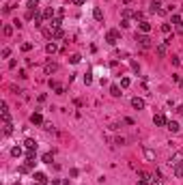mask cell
Masks as SVG:
<instances>
[{
    "mask_svg": "<svg viewBox=\"0 0 183 185\" xmlns=\"http://www.w3.org/2000/svg\"><path fill=\"white\" fill-rule=\"evenodd\" d=\"M136 41L140 47H145V50H149V47H153V39L149 35H145V32H138L136 35Z\"/></svg>",
    "mask_w": 183,
    "mask_h": 185,
    "instance_id": "obj_1",
    "label": "cell"
},
{
    "mask_svg": "<svg viewBox=\"0 0 183 185\" xmlns=\"http://www.w3.org/2000/svg\"><path fill=\"white\" fill-rule=\"evenodd\" d=\"M106 41L110 43V45H116V43L121 41V32L119 30H108L106 32Z\"/></svg>",
    "mask_w": 183,
    "mask_h": 185,
    "instance_id": "obj_2",
    "label": "cell"
},
{
    "mask_svg": "<svg viewBox=\"0 0 183 185\" xmlns=\"http://www.w3.org/2000/svg\"><path fill=\"white\" fill-rule=\"evenodd\" d=\"M155 54H157L159 58H166V54H168V45H166V43H159V45L155 47Z\"/></svg>",
    "mask_w": 183,
    "mask_h": 185,
    "instance_id": "obj_3",
    "label": "cell"
},
{
    "mask_svg": "<svg viewBox=\"0 0 183 185\" xmlns=\"http://www.w3.org/2000/svg\"><path fill=\"white\" fill-rule=\"evenodd\" d=\"M153 125H157V127H164V125H168V121H166L164 114H155V116H153Z\"/></svg>",
    "mask_w": 183,
    "mask_h": 185,
    "instance_id": "obj_4",
    "label": "cell"
},
{
    "mask_svg": "<svg viewBox=\"0 0 183 185\" xmlns=\"http://www.w3.org/2000/svg\"><path fill=\"white\" fill-rule=\"evenodd\" d=\"M32 179H35L37 183H41V185H45L50 179H47V175H43V172H32Z\"/></svg>",
    "mask_w": 183,
    "mask_h": 185,
    "instance_id": "obj_5",
    "label": "cell"
},
{
    "mask_svg": "<svg viewBox=\"0 0 183 185\" xmlns=\"http://www.w3.org/2000/svg\"><path fill=\"white\" fill-rule=\"evenodd\" d=\"M30 123L32 125H43V123H45V121H43V116H41V112H35V114H30Z\"/></svg>",
    "mask_w": 183,
    "mask_h": 185,
    "instance_id": "obj_6",
    "label": "cell"
},
{
    "mask_svg": "<svg viewBox=\"0 0 183 185\" xmlns=\"http://www.w3.org/2000/svg\"><path fill=\"white\" fill-rule=\"evenodd\" d=\"M151 11H153V13H164L162 0H151Z\"/></svg>",
    "mask_w": 183,
    "mask_h": 185,
    "instance_id": "obj_7",
    "label": "cell"
},
{
    "mask_svg": "<svg viewBox=\"0 0 183 185\" xmlns=\"http://www.w3.org/2000/svg\"><path fill=\"white\" fill-rule=\"evenodd\" d=\"M131 106H134L136 110H145V99H140V97H134V99H131Z\"/></svg>",
    "mask_w": 183,
    "mask_h": 185,
    "instance_id": "obj_8",
    "label": "cell"
},
{
    "mask_svg": "<svg viewBox=\"0 0 183 185\" xmlns=\"http://www.w3.org/2000/svg\"><path fill=\"white\" fill-rule=\"evenodd\" d=\"M24 146H26L28 151H37V142H35L32 138H26V140H24Z\"/></svg>",
    "mask_w": 183,
    "mask_h": 185,
    "instance_id": "obj_9",
    "label": "cell"
},
{
    "mask_svg": "<svg viewBox=\"0 0 183 185\" xmlns=\"http://www.w3.org/2000/svg\"><path fill=\"white\" fill-rule=\"evenodd\" d=\"M138 28H140V32H145V35H147V32H149V30H151V24H149V22H147V19H142V22H140V24H138Z\"/></svg>",
    "mask_w": 183,
    "mask_h": 185,
    "instance_id": "obj_10",
    "label": "cell"
},
{
    "mask_svg": "<svg viewBox=\"0 0 183 185\" xmlns=\"http://www.w3.org/2000/svg\"><path fill=\"white\" fill-rule=\"evenodd\" d=\"M13 28H15V26L4 24V26H2V35H4V37H11V35H13Z\"/></svg>",
    "mask_w": 183,
    "mask_h": 185,
    "instance_id": "obj_11",
    "label": "cell"
},
{
    "mask_svg": "<svg viewBox=\"0 0 183 185\" xmlns=\"http://www.w3.org/2000/svg\"><path fill=\"white\" fill-rule=\"evenodd\" d=\"M54 71H58V65L56 63H47L45 65V73L50 75V73H54Z\"/></svg>",
    "mask_w": 183,
    "mask_h": 185,
    "instance_id": "obj_12",
    "label": "cell"
},
{
    "mask_svg": "<svg viewBox=\"0 0 183 185\" xmlns=\"http://www.w3.org/2000/svg\"><path fill=\"white\" fill-rule=\"evenodd\" d=\"M93 17H95L97 22H101L103 19V11L99 9V7H95V9H93Z\"/></svg>",
    "mask_w": 183,
    "mask_h": 185,
    "instance_id": "obj_13",
    "label": "cell"
},
{
    "mask_svg": "<svg viewBox=\"0 0 183 185\" xmlns=\"http://www.w3.org/2000/svg\"><path fill=\"white\" fill-rule=\"evenodd\" d=\"M166 129H168V131H173V134H177V131H179V125H177L175 121H168V125H166Z\"/></svg>",
    "mask_w": 183,
    "mask_h": 185,
    "instance_id": "obj_14",
    "label": "cell"
},
{
    "mask_svg": "<svg viewBox=\"0 0 183 185\" xmlns=\"http://www.w3.org/2000/svg\"><path fill=\"white\" fill-rule=\"evenodd\" d=\"M110 95H112V97H121L123 92H121V88L116 84H112V86H110Z\"/></svg>",
    "mask_w": 183,
    "mask_h": 185,
    "instance_id": "obj_15",
    "label": "cell"
},
{
    "mask_svg": "<svg viewBox=\"0 0 183 185\" xmlns=\"http://www.w3.org/2000/svg\"><path fill=\"white\" fill-rule=\"evenodd\" d=\"M45 52H47V54H56V52H58L56 43H54V41H52V43H47V45H45Z\"/></svg>",
    "mask_w": 183,
    "mask_h": 185,
    "instance_id": "obj_16",
    "label": "cell"
},
{
    "mask_svg": "<svg viewBox=\"0 0 183 185\" xmlns=\"http://www.w3.org/2000/svg\"><path fill=\"white\" fill-rule=\"evenodd\" d=\"M173 172H175V177H183V161H179V164L175 166Z\"/></svg>",
    "mask_w": 183,
    "mask_h": 185,
    "instance_id": "obj_17",
    "label": "cell"
},
{
    "mask_svg": "<svg viewBox=\"0 0 183 185\" xmlns=\"http://www.w3.org/2000/svg\"><path fill=\"white\" fill-rule=\"evenodd\" d=\"M145 157H147L149 161H153V159H155V151H151V149H145Z\"/></svg>",
    "mask_w": 183,
    "mask_h": 185,
    "instance_id": "obj_18",
    "label": "cell"
},
{
    "mask_svg": "<svg viewBox=\"0 0 183 185\" xmlns=\"http://www.w3.org/2000/svg\"><path fill=\"white\" fill-rule=\"evenodd\" d=\"M63 37H65L63 28H56V30H54V39H52V41H56V39H63Z\"/></svg>",
    "mask_w": 183,
    "mask_h": 185,
    "instance_id": "obj_19",
    "label": "cell"
},
{
    "mask_svg": "<svg viewBox=\"0 0 183 185\" xmlns=\"http://www.w3.org/2000/svg\"><path fill=\"white\" fill-rule=\"evenodd\" d=\"M13 134V123H4V136H11Z\"/></svg>",
    "mask_w": 183,
    "mask_h": 185,
    "instance_id": "obj_20",
    "label": "cell"
},
{
    "mask_svg": "<svg viewBox=\"0 0 183 185\" xmlns=\"http://www.w3.org/2000/svg\"><path fill=\"white\" fill-rule=\"evenodd\" d=\"M179 161H181V155H175V157H170V159H168V166H177Z\"/></svg>",
    "mask_w": 183,
    "mask_h": 185,
    "instance_id": "obj_21",
    "label": "cell"
},
{
    "mask_svg": "<svg viewBox=\"0 0 183 185\" xmlns=\"http://www.w3.org/2000/svg\"><path fill=\"white\" fill-rule=\"evenodd\" d=\"M26 4H28V9H30V11H37V7H39V0H28Z\"/></svg>",
    "mask_w": 183,
    "mask_h": 185,
    "instance_id": "obj_22",
    "label": "cell"
},
{
    "mask_svg": "<svg viewBox=\"0 0 183 185\" xmlns=\"http://www.w3.org/2000/svg\"><path fill=\"white\" fill-rule=\"evenodd\" d=\"M43 17H45V19H52L54 17V9H45V11H43Z\"/></svg>",
    "mask_w": 183,
    "mask_h": 185,
    "instance_id": "obj_23",
    "label": "cell"
},
{
    "mask_svg": "<svg viewBox=\"0 0 183 185\" xmlns=\"http://www.w3.org/2000/svg\"><path fill=\"white\" fill-rule=\"evenodd\" d=\"M138 177H140V179H145V181H151V175H149V172H145V170H140V172H138Z\"/></svg>",
    "mask_w": 183,
    "mask_h": 185,
    "instance_id": "obj_24",
    "label": "cell"
},
{
    "mask_svg": "<svg viewBox=\"0 0 183 185\" xmlns=\"http://www.w3.org/2000/svg\"><path fill=\"white\" fill-rule=\"evenodd\" d=\"M11 155L13 157H22V149L20 146H13V149H11Z\"/></svg>",
    "mask_w": 183,
    "mask_h": 185,
    "instance_id": "obj_25",
    "label": "cell"
},
{
    "mask_svg": "<svg viewBox=\"0 0 183 185\" xmlns=\"http://www.w3.org/2000/svg\"><path fill=\"white\" fill-rule=\"evenodd\" d=\"M131 17H134L136 22H142V19H145V15H142L140 11H134V15H131Z\"/></svg>",
    "mask_w": 183,
    "mask_h": 185,
    "instance_id": "obj_26",
    "label": "cell"
},
{
    "mask_svg": "<svg viewBox=\"0 0 183 185\" xmlns=\"http://www.w3.org/2000/svg\"><path fill=\"white\" fill-rule=\"evenodd\" d=\"M60 24H63V19H60V17L52 19V28H54V30H56V28H60Z\"/></svg>",
    "mask_w": 183,
    "mask_h": 185,
    "instance_id": "obj_27",
    "label": "cell"
},
{
    "mask_svg": "<svg viewBox=\"0 0 183 185\" xmlns=\"http://www.w3.org/2000/svg\"><path fill=\"white\" fill-rule=\"evenodd\" d=\"M69 63H71V65H78V63H80V54H73V56H69Z\"/></svg>",
    "mask_w": 183,
    "mask_h": 185,
    "instance_id": "obj_28",
    "label": "cell"
},
{
    "mask_svg": "<svg viewBox=\"0 0 183 185\" xmlns=\"http://www.w3.org/2000/svg\"><path fill=\"white\" fill-rule=\"evenodd\" d=\"M129 84H131V80H129V78H121V86H123V88H127Z\"/></svg>",
    "mask_w": 183,
    "mask_h": 185,
    "instance_id": "obj_29",
    "label": "cell"
},
{
    "mask_svg": "<svg viewBox=\"0 0 183 185\" xmlns=\"http://www.w3.org/2000/svg\"><path fill=\"white\" fill-rule=\"evenodd\" d=\"M32 50V43H22V52H30Z\"/></svg>",
    "mask_w": 183,
    "mask_h": 185,
    "instance_id": "obj_30",
    "label": "cell"
},
{
    "mask_svg": "<svg viewBox=\"0 0 183 185\" xmlns=\"http://www.w3.org/2000/svg\"><path fill=\"white\" fill-rule=\"evenodd\" d=\"M41 159H43V161H45V164H52V153H45V155H43V157H41Z\"/></svg>",
    "mask_w": 183,
    "mask_h": 185,
    "instance_id": "obj_31",
    "label": "cell"
},
{
    "mask_svg": "<svg viewBox=\"0 0 183 185\" xmlns=\"http://www.w3.org/2000/svg\"><path fill=\"white\" fill-rule=\"evenodd\" d=\"M11 56V47H2V58H9Z\"/></svg>",
    "mask_w": 183,
    "mask_h": 185,
    "instance_id": "obj_32",
    "label": "cell"
},
{
    "mask_svg": "<svg viewBox=\"0 0 183 185\" xmlns=\"http://www.w3.org/2000/svg\"><path fill=\"white\" fill-rule=\"evenodd\" d=\"M84 84H86V86H88V84H93V75H91V73H86V75H84Z\"/></svg>",
    "mask_w": 183,
    "mask_h": 185,
    "instance_id": "obj_33",
    "label": "cell"
},
{
    "mask_svg": "<svg viewBox=\"0 0 183 185\" xmlns=\"http://www.w3.org/2000/svg\"><path fill=\"white\" fill-rule=\"evenodd\" d=\"M121 26H123V28H129L131 24H129V19H127V17H123V22H121Z\"/></svg>",
    "mask_w": 183,
    "mask_h": 185,
    "instance_id": "obj_34",
    "label": "cell"
},
{
    "mask_svg": "<svg viewBox=\"0 0 183 185\" xmlns=\"http://www.w3.org/2000/svg\"><path fill=\"white\" fill-rule=\"evenodd\" d=\"M173 65H175V67H179V65H181V58L179 56H173Z\"/></svg>",
    "mask_w": 183,
    "mask_h": 185,
    "instance_id": "obj_35",
    "label": "cell"
},
{
    "mask_svg": "<svg viewBox=\"0 0 183 185\" xmlns=\"http://www.w3.org/2000/svg\"><path fill=\"white\" fill-rule=\"evenodd\" d=\"M43 127H45L47 131H54V125H52V123H43Z\"/></svg>",
    "mask_w": 183,
    "mask_h": 185,
    "instance_id": "obj_36",
    "label": "cell"
},
{
    "mask_svg": "<svg viewBox=\"0 0 183 185\" xmlns=\"http://www.w3.org/2000/svg\"><path fill=\"white\" fill-rule=\"evenodd\" d=\"M129 15H134V13H131L129 9H123V17H127V19H129Z\"/></svg>",
    "mask_w": 183,
    "mask_h": 185,
    "instance_id": "obj_37",
    "label": "cell"
},
{
    "mask_svg": "<svg viewBox=\"0 0 183 185\" xmlns=\"http://www.w3.org/2000/svg\"><path fill=\"white\" fill-rule=\"evenodd\" d=\"M54 90H56V95H65V88H63V86H56Z\"/></svg>",
    "mask_w": 183,
    "mask_h": 185,
    "instance_id": "obj_38",
    "label": "cell"
},
{
    "mask_svg": "<svg viewBox=\"0 0 183 185\" xmlns=\"http://www.w3.org/2000/svg\"><path fill=\"white\" fill-rule=\"evenodd\" d=\"M181 22H183V19L179 17V15H173V24H181Z\"/></svg>",
    "mask_w": 183,
    "mask_h": 185,
    "instance_id": "obj_39",
    "label": "cell"
},
{
    "mask_svg": "<svg viewBox=\"0 0 183 185\" xmlns=\"http://www.w3.org/2000/svg\"><path fill=\"white\" fill-rule=\"evenodd\" d=\"M123 123H125V125H134V118L127 116V118H123Z\"/></svg>",
    "mask_w": 183,
    "mask_h": 185,
    "instance_id": "obj_40",
    "label": "cell"
},
{
    "mask_svg": "<svg viewBox=\"0 0 183 185\" xmlns=\"http://www.w3.org/2000/svg\"><path fill=\"white\" fill-rule=\"evenodd\" d=\"M177 32H179V35H183V22H181V24H177Z\"/></svg>",
    "mask_w": 183,
    "mask_h": 185,
    "instance_id": "obj_41",
    "label": "cell"
},
{
    "mask_svg": "<svg viewBox=\"0 0 183 185\" xmlns=\"http://www.w3.org/2000/svg\"><path fill=\"white\" fill-rule=\"evenodd\" d=\"M136 185H151V181H145V179H140V181H138Z\"/></svg>",
    "mask_w": 183,
    "mask_h": 185,
    "instance_id": "obj_42",
    "label": "cell"
},
{
    "mask_svg": "<svg viewBox=\"0 0 183 185\" xmlns=\"http://www.w3.org/2000/svg\"><path fill=\"white\" fill-rule=\"evenodd\" d=\"M162 30L164 32H170V24H162Z\"/></svg>",
    "mask_w": 183,
    "mask_h": 185,
    "instance_id": "obj_43",
    "label": "cell"
},
{
    "mask_svg": "<svg viewBox=\"0 0 183 185\" xmlns=\"http://www.w3.org/2000/svg\"><path fill=\"white\" fill-rule=\"evenodd\" d=\"M73 4H84V0H73Z\"/></svg>",
    "mask_w": 183,
    "mask_h": 185,
    "instance_id": "obj_44",
    "label": "cell"
},
{
    "mask_svg": "<svg viewBox=\"0 0 183 185\" xmlns=\"http://www.w3.org/2000/svg\"><path fill=\"white\" fill-rule=\"evenodd\" d=\"M177 112H179V114H183V106H179V108H177Z\"/></svg>",
    "mask_w": 183,
    "mask_h": 185,
    "instance_id": "obj_45",
    "label": "cell"
},
{
    "mask_svg": "<svg viewBox=\"0 0 183 185\" xmlns=\"http://www.w3.org/2000/svg\"><path fill=\"white\" fill-rule=\"evenodd\" d=\"M32 185H41V183H32Z\"/></svg>",
    "mask_w": 183,
    "mask_h": 185,
    "instance_id": "obj_46",
    "label": "cell"
}]
</instances>
